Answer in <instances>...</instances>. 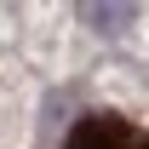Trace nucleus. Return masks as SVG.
<instances>
[{
    "mask_svg": "<svg viewBox=\"0 0 149 149\" xmlns=\"http://www.w3.org/2000/svg\"><path fill=\"white\" fill-rule=\"evenodd\" d=\"M80 12L92 17V29H103V35H115V29L126 23V12H132V0H80Z\"/></svg>",
    "mask_w": 149,
    "mask_h": 149,
    "instance_id": "obj_2",
    "label": "nucleus"
},
{
    "mask_svg": "<svg viewBox=\"0 0 149 149\" xmlns=\"http://www.w3.org/2000/svg\"><path fill=\"white\" fill-rule=\"evenodd\" d=\"M63 149H149V126L126 115H80Z\"/></svg>",
    "mask_w": 149,
    "mask_h": 149,
    "instance_id": "obj_1",
    "label": "nucleus"
}]
</instances>
